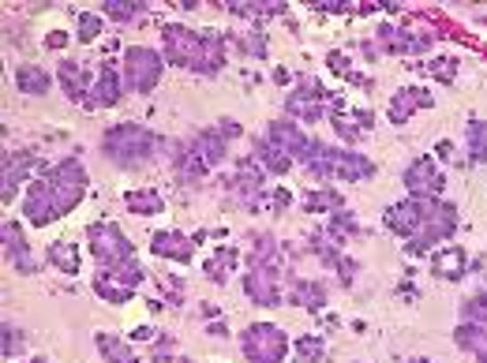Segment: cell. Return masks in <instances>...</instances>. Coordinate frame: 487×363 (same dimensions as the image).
Wrapping results in <instances>:
<instances>
[{
    "instance_id": "obj_1",
    "label": "cell",
    "mask_w": 487,
    "mask_h": 363,
    "mask_svg": "<svg viewBox=\"0 0 487 363\" xmlns=\"http://www.w3.org/2000/svg\"><path fill=\"white\" fill-rule=\"evenodd\" d=\"M86 191V173L76 157L61 161V165H53L38 184H30L27 191V203H23V214L30 225H49L57 222V217H64L68 210L79 206V198Z\"/></svg>"
},
{
    "instance_id": "obj_2",
    "label": "cell",
    "mask_w": 487,
    "mask_h": 363,
    "mask_svg": "<svg viewBox=\"0 0 487 363\" xmlns=\"http://www.w3.org/2000/svg\"><path fill=\"white\" fill-rule=\"evenodd\" d=\"M166 64H176V68H191L199 76H214L222 71L225 64V42L222 34L214 30H188V27H166Z\"/></svg>"
},
{
    "instance_id": "obj_3",
    "label": "cell",
    "mask_w": 487,
    "mask_h": 363,
    "mask_svg": "<svg viewBox=\"0 0 487 363\" xmlns=\"http://www.w3.org/2000/svg\"><path fill=\"white\" fill-rule=\"evenodd\" d=\"M240 135V124L237 120H222L218 128H207L191 139V147H184V154L176 157V173L180 180H203L207 173H214L225 161L229 150V139Z\"/></svg>"
},
{
    "instance_id": "obj_4",
    "label": "cell",
    "mask_w": 487,
    "mask_h": 363,
    "mask_svg": "<svg viewBox=\"0 0 487 363\" xmlns=\"http://www.w3.org/2000/svg\"><path fill=\"white\" fill-rule=\"evenodd\" d=\"M154 147H158V139L150 128H142V124H117V128H110L101 139L105 157L120 169H142L154 157Z\"/></svg>"
},
{
    "instance_id": "obj_5",
    "label": "cell",
    "mask_w": 487,
    "mask_h": 363,
    "mask_svg": "<svg viewBox=\"0 0 487 363\" xmlns=\"http://www.w3.org/2000/svg\"><path fill=\"white\" fill-rule=\"evenodd\" d=\"M312 176L319 180H345V184H356V180H364L375 173V165L364 157V154H353V150H337V147H322L315 142L312 157L304 161Z\"/></svg>"
},
{
    "instance_id": "obj_6",
    "label": "cell",
    "mask_w": 487,
    "mask_h": 363,
    "mask_svg": "<svg viewBox=\"0 0 487 363\" xmlns=\"http://www.w3.org/2000/svg\"><path fill=\"white\" fill-rule=\"evenodd\" d=\"M161 71H166V52L147 45H132L124 52V79H128V90H135V94H150L161 83Z\"/></svg>"
},
{
    "instance_id": "obj_7",
    "label": "cell",
    "mask_w": 487,
    "mask_h": 363,
    "mask_svg": "<svg viewBox=\"0 0 487 363\" xmlns=\"http://www.w3.org/2000/svg\"><path fill=\"white\" fill-rule=\"evenodd\" d=\"M240 344H244L248 363H285V352H288V337H285L281 326H274V322L248 326Z\"/></svg>"
},
{
    "instance_id": "obj_8",
    "label": "cell",
    "mask_w": 487,
    "mask_h": 363,
    "mask_svg": "<svg viewBox=\"0 0 487 363\" xmlns=\"http://www.w3.org/2000/svg\"><path fill=\"white\" fill-rule=\"evenodd\" d=\"M147 278L142 266L132 259V262H120V266H101V274L94 278V293L105 300V303H128L135 296L139 281Z\"/></svg>"
},
{
    "instance_id": "obj_9",
    "label": "cell",
    "mask_w": 487,
    "mask_h": 363,
    "mask_svg": "<svg viewBox=\"0 0 487 363\" xmlns=\"http://www.w3.org/2000/svg\"><path fill=\"white\" fill-rule=\"evenodd\" d=\"M454 229H458V206L454 203H439V198H435V206H431V214H427V225L405 244V251H409V255H427V251H435V244H442Z\"/></svg>"
},
{
    "instance_id": "obj_10",
    "label": "cell",
    "mask_w": 487,
    "mask_h": 363,
    "mask_svg": "<svg viewBox=\"0 0 487 363\" xmlns=\"http://www.w3.org/2000/svg\"><path fill=\"white\" fill-rule=\"evenodd\" d=\"M86 236H90V251H94V259H98L101 266L132 262V244H128V236L120 232V225L98 222V225L86 229Z\"/></svg>"
},
{
    "instance_id": "obj_11",
    "label": "cell",
    "mask_w": 487,
    "mask_h": 363,
    "mask_svg": "<svg viewBox=\"0 0 487 363\" xmlns=\"http://www.w3.org/2000/svg\"><path fill=\"white\" fill-rule=\"evenodd\" d=\"M431 206H435V198H417V195H409V198H402V203L386 206V229L398 232V236H405V240H412V236H417V232L427 225Z\"/></svg>"
},
{
    "instance_id": "obj_12",
    "label": "cell",
    "mask_w": 487,
    "mask_h": 363,
    "mask_svg": "<svg viewBox=\"0 0 487 363\" xmlns=\"http://www.w3.org/2000/svg\"><path fill=\"white\" fill-rule=\"evenodd\" d=\"M405 188H409V195H417V198H439L442 195V188H446V180H442V173H439V165L431 157H417L412 165L405 169Z\"/></svg>"
},
{
    "instance_id": "obj_13",
    "label": "cell",
    "mask_w": 487,
    "mask_h": 363,
    "mask_svg": "<svg viewBox=\"0 0 487 363\" xmlns=\"http://www.w3.org/2000/svg\"><path fill=\"white\" fill-rule=\"evenodd\" d=\"M266 139L274 142V147H281L288 157H300V161H308L315 150V139L308 132H300V124H293V120H274Z\"/></svg>"
},
{
    "instance_id": "obj_14",
    "label": "cell",
    "mask_w": 487,
    "mask_h": 363,
    "mask_svg": "<svg viewBox=\"0 0 487 363\" xmlns=\"http://www.w3.org/2000/svg\"><path fill=\"white\" fill-rule=\"evenodd\" d=\"M244 293L259 307H278L281 303V274L278 270H266V266H248Z\"/></svg>"
},
{
    "instance_id": "obj_15",
    "label": "cell",
    "mask_w": 487,
    "mask_h": 363,
    "mask_svg": "<svg viewBox=\"0 0 487 363\" xmlns=\"http://www.w3.org/2000/svg\"><path fill=\"white\" fill-rule=\"evenodd\" d=\"M327 101H330V94L322 90L315 79H308V83H300L293 94H288V113L293 117H300V120H308V124H315L319 117H322V109H327Z\"/></svg>"
},
{
    "instance_id": "obj_16",
    "label": "cell",
    "mask_w": 487,
    "mask_h": 363,
    "mask_svg": "<svg viewBox=\"0 0 487 363\" xmlns=\"http://www.w3.org/2000/svg\"><path fill=\"white\" fill-rule=\"evenodd\" d=\"M34 169V154L30 150H20V154H4V173H0V203H12L20 195V184L30 176Z\"/></svg>"
},
{
    "instance_id": "obj_17",
    "label": "cell",
    "mask_w": 487,
    "mask_h": 363,
    "mask_svg": "<svg viewBox=\"0 0 487 363\" xmlns=\"http://www.w3.org/2000/svg\"><path fill=\"white\" fill-rule=\"evenodd\" d=\"M124 94V76H120V68L117 64H101L98 68V76H94V86H90V101L86 105H94V109H113Z\"/></svg>"
},
{
    "instance_id": "obj_18",
    "label": "cell",
    "mask_w": 487,
    "mask_h": 363,
    "mask_svg": "<svg viewBox=\"0 0 487 363\" xmlns=\"http://www.w3.org/2000/svg\"><path fill=\"white\" fill-rule=\"evenodd\" d=\"M330 120H334V132H337L341 139H349V142H356L360 135H368L371 124H375V117L368 113V109H345L341 101L334 105Z\"/></svg>"
},
{
    "instance_id": "obj_19",
    "label": "cell",
    "mask_w": 487,
    "mask_h": 363,
    "mask_svg": "<svg viewBox=\"0 0 487 363\" xmlns=\"http://www.w3.org/2000/svg\"><path fill=\"white\" fill-rule=\"evenodd\" d=\"M465 251L458 244H446V247H435L431 251V274L439 281H458L465 274Z\"/></svg>"
},
{
    "instance_id": "obj_20",
    "label": "cell",
    "mask_w": 487,
    "mask_h": 363,
    "mask_svg": "<svg viewBox=\"0 0 487 363\" xmlns=\"http://www.w3.org/2000/svg\"><path fill=\"white\" fill-rule=\"evenodd\" d=\"M431 105V94L427 90H420V86H405V90H398V94L390 98V120L394 124H405L417 109H427Z\"/></svg>"
},
{
    "instance_id": "obj_21",
    "label": "cell",
    "mask_w": 487,
    "mask_h": 363,
    "mask_svg": "<svg viewBox=\"0 0 487 363\" xmlns=\"http://www.w3.org/2000/svg\"><path fill=\"white\" fill-rule=\"evenodd\" d=\"M150 251H154V255H161V259L188 262V259H191V240H188L184 232H173V229H166V232H154Z\"/></svg>"
},
{
    "instance_id": "obj_22",
    "label": "cell",
    "mask_w": 487,
    "mask_h": 363,
    "mask_svg": "<svg viewBox=\"0 0 487 363\" xmlns=\"http://www.w3.org/2000/svg\"><path fill=\"white\" fill-rule=\"evenodd\" d=\"M454 341L458 349L473 352L480 363H487V322H461L454 330Z\"/></svg>"
},
{
    "instance_id": "obj_23",
    "label": "cell",
    "mask_w": 487,
    "mask_h": 363,
    "mask_svg": "<svg viewBox=\"0 0 487 363\" xmlns=\"http://www.w3.org/2000/svg\"><path fill=\"white\" fill-rule=\"evenodd\" d=\"M61 86H64V94L71 98V101H83V94H90V76H86V68H83V60H64L61 64Z\"/></svg>"
},
{
    "instance_id": "obj_24",
    "label": "cell",
    "mask_w": 487,
    "mask_h": 363,
    "mask_svg": "<svg viewBox=\"0 0 487 363\" xmlns=\"http://www.w3.org/2000/svg\"><path fill=\"white\" fill-rule=\"evenodd\" d=\"M251 157H256L259 169L270 173V176H281V173L293 169V157H288L281 147H274L270 139H259V142H256V154H251Z\"/></svg>"
},
{
    "instance_id": "obj_25",
    "label": "cell",
    "mask_w": 487,
    "mask_h": 363,
    "mask_svg": "<svg viewBox=\"0 0 487 363\" xmlns=\"http://www.w3.org/2000/svg\"><path fill=\"white\" fill-rule=\"evenodd\" d=\"M4 255L12 259V266L20 270V274H30L34 270V259H30V251H27V240H23V232L20 225H4Z\"/></svg>"
},
{
    "instance_id": "obj_26",
    "label": "cell",
    "mask_w": 487,
    "mask_h": 363,
    "mask_svg": "<svg viewBox=\"0 0 487 363\" xmlns=\"http://www.w3.org/2000/svg\"><path fill=\"white\" fill-rule=\"evenodd\" d=\"M378 42H383L390 52H420V49H427V45H431V34H417V38H412L409 30L383 27V30H378Z\"/></svg>"
},
{
    "instance_id": "obj_27",
    "label": "cell",
    "mask_w": 487,
    "mask_h": 363,
    "mask_svg": "<svg viewBox=\"0 0 487 363\" xmlns=\"http://www.w3.org/2000/svg\"><path fill=\"white\" fill-rule=\"evenodd\" d=\"M263 169H259V161L256 157H244L240 161V169H237V180H232V184H237V191L240 195H248L251 203H256V198L263 195Z\"/></svg>"
},
{
    "instance_id": "obj_28",
    "label": "cell",
    "mask_w": 487,
    "mask_h": 363,
    "mask_svg": "<svg viewBox=\"0 0 487 363\" xmlns=\"http://www.w3.org/2000/svg\"><path fill=\"white\" fill-rule=\"evenodd\" d=\"M288 303H300V307H312V311H319V307L327 303V293H322V285H315V281L293 278V281H288Z\"/></svg>"
},
{
    "instance_id": "obj_29",
    "label": "cell",
    "mask_w": 487,
    "mask_h": 363,
    "mask_svg": "<svg viewBox=\"0 0 487 363\" xmlns=\"http://www.w3.org/2000/svg\"><path fill=\"white\" fill-rule=\"evenodd\" d=\"M49 262L61 270V274H79V251H76V244H68V240H57V244H49Z\"/></svg>"
},
{
    "instance_id": "obj_30",
    "label": "cell",
    "mask_w": 487,
    "mask_h": 363,
    "mask_svg": "<svg viewBox=\"0 0 487 363\" xmlns=\"http://www.w3.org/2000/svg\"><path fill=\"white\" fill-rule=\"evenodd\" d=\"M49 71H42L38 64H23L20 71H15V86L23 90V94H45L49 90Z\"/></svg>"
},
{
    "instance_id": "obj_31",
    "label": "cell",
    "mask_w": 487,
    "mask_h": 363,
    "mask_svg": "<svg viewBox=\"0 0 487 363\" xmlns=\"http://www.w3.org/2000/svg\"><path fill=\"white\" fill-rule=\"evenodd\" d=\"M98 352L105 356V363H139L128 341H120L117 334H98Z\"/></svg>"
},
{
    "instance_id": "obj_32",
    "label": "cell",
    "mask_w": 487,
    "mask_h": 363,
    "mask_svg": "<svg viewBox=\"0 0 487 363\" xmlns=\"http://www.w3.org/2000/svg\"><path fill=\"white\" fill-rule=\"evenodd\" d=\"M337 206H341V195L334 191V188H319V191H308L304 195V210L308 214H337Z\"/></svg>"
},
{
    "instance_id": "obj_33",
    "label": "cell",
    "mask_w": 487,
    "mask_h": 363,
    "mask_svg": "<svg viewBox=\"0 0 487 363\" xmlns=\"http://www.w3.org/2000/svg\"><path fill=\"white\" fill-rule=\"evenodd\" d=\"M124 206H128L132 214H161V195L158 191H128L124 195Z\"/></svg>"
},
{
    "instance_id": "obj_34",
    "label": "cell",
    "mask_w": 487,
    "mask_h": 363,
    "mask_svg": "<svg viewBox=\"0 0 487 363\" xmlns=\"http://www.w3.org/2000/svg\"><path fill=\"white\" fill-rule=\"evenodd\" d=\"M237 259H240V255H237V247H222V251H218V255H214V259L207 262V278L222 285V281L229 278V270H232V266H237Z\"/></svg>"
},
{
    "instance_id": "obj_35",
    "label": "cell",
    "mask_w": 487,
    "mask_h": 363,
    "mask_svg": "<svg viewBox=\"0 0 487 363\" xmlns=\"http://www.w3.org/2000/svg\"><path fill=\"white\" fill-rule=\"evenodd\" d=\"M468 154H473L476 161H487V124L483 120L468 124Z\"/></svg>"
},
{
    "instance_id": "obj_36",
    "label": "cell",
    "mask_w": 487,
    "mask_h": 363,
    "mask_svg": "<svg viewBox=\"0 0 487 363\" xmlns=\"http://www.w3.org/2000/svg\"><path fill=\"white\" fill-rule=\"evenodd\" d=\"M105 15L117 23H128L139 15V4H132V0H105Z\"/></svg>"
},
{
    "instance_id": "obj_37",
    "label": "cell",
    "mask_w": 487,
    "mask_h": 363,
    "mask_svg": "<svg viewBox=\"0 0 487 363\" xmlns=\"http://www.w3.org/2000/svg\"><path fill=\"white\" fill-rule=\"evenodd\" d=\"M296 352H300L304 363H319V359H322V337L304 334V337L296 341Z\"/></svg>"
},
{
    "instance_id": "obj_38",
    "label": "cell",
    "mask_w": 487,
    "mask_h": 363,
    "mask_svg": "<svg viewBox=\"0 0 487 363\" xmlns=\"http://www.w3.org/2000/svg\"><path fill=\"white\" fill-rule=\"evenodd\" d=\"M98 34H101V15L83 12V15H79V42H94Z\"/></svg>"
},
{
    "instance_id": "obj_39",
    "label": "cell",
    "mask_w": 487,
    "mask_h": 363,
    "mask_svg": "<svg viewBox=\"0 0 487 363\" xmlns=\"http://www.w3.org/2000/svg\"><path fill=\"white\" fill-rule=\"evenodd\" d=\"M465 322H487V296H473L465 303Z\"/></svg>"
},
{
    "instance_id": "obj_40",
    "label": "cell",
    "mask_w": 487,
    "mask_h": 363,
    "mask_svg": "<svg viewBox=\"0 0 487 363\" xmlns=\"http://www.w3.org/2000/svg\"><path fill=\"white\" fill-rule=\"evenodd\" d=\"M330 71H337V76H345V79H353V83H364V76H356L341 52H330Z\"/></svg>"
},
{
    "instance_id": "obj_41",
    "label": "cell",
    "mask_w": 487,
    "mask_h": 363,
    "mask_svg": "<svg viewBox=\"0 0 487 363\" xmlns=\"http://www.w3.org/2000/svg\"><path fill=\"white\" fill-rule=\"evenodd\" d=\"M256 206H270V210H285L288 206V191H266L256 198Z\"/></svg>"
},
{
    "instance_id": "obj_42",
    "label": "cell",
    "mask_w": 487,
    "mask_h": 363,
    "mask_svg": "<svg viewBox=\"0 0 487 363\" xmlns=\"http://www.w3.org/2000/svg\"><path fill=\"white\" fill-rule=\"evenodd\" d=\"M15 352H20V334L4 326V356H15Z\"/></svg>"
},
{
    "instance_id": "obj_43",
    "label": "cell",
    "mask_w": 487,
    "mask_h": 363,
    "mask_svg": "<svg viewBox=\"0 0 487 363\" xmlns=\"http://www.w3.org/2000/svg\"><path fill=\"white\" fill-rule=\"evenodd\" d=\"M409 363H435V359H409Z\"/></svg>"
}]
</instances>
